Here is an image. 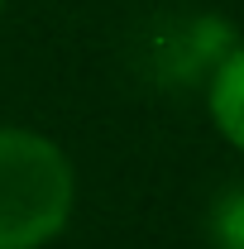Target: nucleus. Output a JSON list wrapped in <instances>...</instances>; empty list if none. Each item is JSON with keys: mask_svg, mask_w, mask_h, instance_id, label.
<instances>
[{"mask_svg": "<svg viewBox=\"0 0 244 249\" xmlns=\"http://www.w3.org/2000/svg\"><path fill=\"white\" fill-rule=\"evenodd\" d=\"M82 201L77 163L34 124H0V249H53Z\"/></svg>", "mask_w": 244, "mask_h": 249, "instance_id": "obj_1", "label": "nucleus"}, {"mask_svg": "<svg viewBox=\"0 0 244 249\" xmlns=\"http://www.w3.org/2000/svg\"><path fill=\"white\" fill-rule=\"evenodd\" d=\"M201 106L215 139L244 154V38H230L211 72L201 77Z\"/></svg>", "mask_w": 244, "mask_h": 249, "instance_id": "obj_2", "label": "nucleus"}, {"mask_svg": "<svg viewBox=\"0 0 244 249\" xmlns=\"http://www.w3.org/2000/svg\"><path fill=\"white\" fill-rule=\"evenodd\" d=\"M206 240L211 249H244V178L220 187L206 206Z\"/></svg>", "mask_w": 244, "mask_h": 249, "instance_id": "obj_3", "label": "nucleus"}, {"mask_svg": "<svg viewBox=\"0 0 244 249\" xmlns=\"http://www.w3.org/2000/svg\"><path fill=\"white\" fill-rule=\"evenodd\" d=\"M0 15H5V0H0Z\"/></svg>", "mask_w": 244, "mask_h": 249, "instance_id": "obj_4", "label": "nucleus"}]
</instances>
